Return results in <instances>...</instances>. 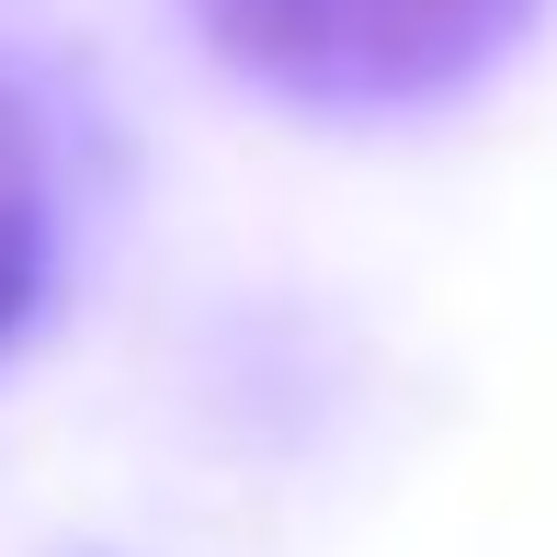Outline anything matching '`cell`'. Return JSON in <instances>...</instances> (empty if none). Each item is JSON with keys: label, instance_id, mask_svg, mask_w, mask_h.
<instances>
[{"label": "cell", "instance_id": "2", "mask_svg": "<svg viewBox=\"0 0 557 557\" xmlns=\"http://www.w3.org/2000/svg\"><path fill=\"white\" fill-rule=\"evenodd\" d=\"M46 160H35V125L12 114V91H0V342L35 319L46 296Z\"/></svg>", "mask_w": 557, "mask_h": 557}, {"label": "cell", "instance_id": "1", "mask_svg": "<svg viewBox=\"0 0 557 557\" xmlns=\"http://www.w3.org/2000/svg\"><path fill=\"white\" fill-rule=\"evenodd\" d=\"M546 0H194L216 58L331 114H398L478 81Z\"/></svg>", "mask_w": 557, "mask_h": 557}]
</instances>
